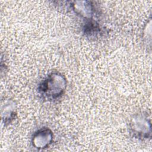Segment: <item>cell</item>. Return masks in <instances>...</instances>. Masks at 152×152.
Segmentation results:
<instances>
[{
	"instance_id": "1",
	"label": "cell",
	"mask_w": 152,
	"mask_h": 152,
	"mask_svg": "<svg viewBox=\"0 0 152 152\" xmlns=\"http://www.w3.org/2000/svg\"><path fill=\"white\" fill-rule=\"evenodd\" d=\"M66 88V79L59 72L49 74L38 87V91L43 98L55 100L62 96Z\"/></svg>"
},
{
	"instance_id": "2",
	"label": "cell",
	"mask_w": 152,
	"mask_h": 152,
	"mask_svg": "<svg viewBox=\"0 0 152 152\" xmlns=\"http://www.w3.org/2000/svg\"><path fill=\"white\" fill-rule=\"evenodd\" d=\"M131 134L136 138L144 140L151 138V123L146 114L138 113L133 116L129 124Z\"/></svg>"
},
{
	"instance_id": "3",
	"label": "cell",
	"mask_w": 152,
	"mask_h": 152,
	"mask_svg": "<svg viewBox=\"0 0 152 152\" xmlns=\"http://www.w3.org/2000/svg\"><path fill=\"white\" fill-rule=\"evenodd\" d=\"M53 141V132L48 128H42L36 131L31 138L33 146L37 149L49 147Z\"/></svg>"
},
{
	"instance_id": "4",
	"label": "cell",
	"mask_w": 152,
	"mask_h": 152,
	"mask_svg": "<svg viewBox=\"0 0 152 152\" xmlns=\"http://www.w3.org/2000/svg\"><path fill=\"white\" fill-rule=\"evenodd\" d=\"M71 8L80 17L90 21H92L96 14V8L90 1H75L72 4Z\"/></svg>"
},
{
	"instance_id": "5",
	"label": "cell",
	"mask_w": 152,
	"mask_h": 152,
	"mask_svg": "<svg viewBox=\"0 0 152 152\" xmlns=\"http://www.w3.org/2000/svg\"><path fill=\"white\" fill-rule=\"evenodd\" d=\"M16 115V106L14 102L11 100H6L4 104L1 105V116L5 124H10L15 118Z\"/></svg>"
}]
</instances>
